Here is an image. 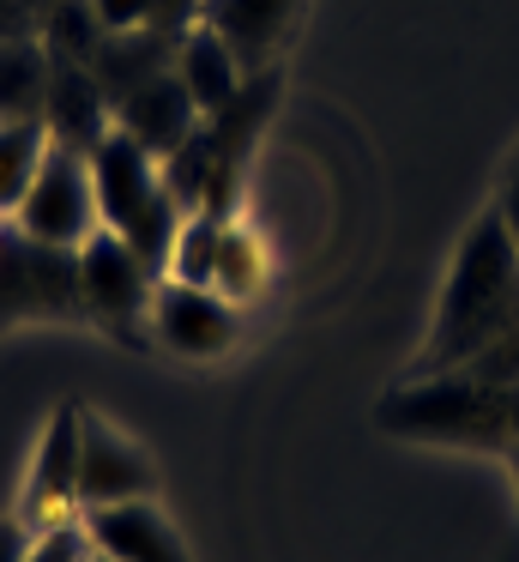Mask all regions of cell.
Instances as JSON below:
<instances>
[{"mask_svg": "<svg viewBox=\"0 0 519 562\" xmlns=\"http://www.w3.org/2000/svg\"><path fill=\"white\" fill-rule=\"evenodd\" d=\"M43 49L55 55V61H79V67H91L97 61V49L109 43V31L97 25V13H91V0H55L43 13Z\"/></svg>", "mask_w": 519, "mask_h": 562, "instance_id": "obj_18", "label": "cell"}, {"mask_svg": "<svg viewBox=\"0 0 519 562\" xmlns=\"http://www.w3.org/2000/svg\"><path fill=\"white\" fill-rule=\"evenodd\" d=\"M48 146H55V139H48L43 122H0V218H12L19 200L31 194Z\"/></svg>", "mask_w": 519, "mask_h": 562, "instance_id": "obj_17", "label": "cell"}, {"mask_svg": "<svg viewBox=\"0 0 519 562\" xmlns=\"http://www.w3.org/2000/svg\"><path fill=\"white\" fill-rule=\"evenodd\" d=\"M176 43L181 37H163V31H127V37H109L103 49H97V61H91L109 110H115L121 98H133L139 86H151L157 74H169V67H176Z\"/></svg>", "mask_w": 519, "mask_h": 562, "instance_id": "obj_14", "label": "cell"}, {"mask_svg": "<svg viewBox=\"0 0 519 562\" xmlns=\"http://www.w3.org/2000/svg\"><path fill=\"white\" fill-rule=\"evenodd\" d=\"M12 321H84L72 248H43L19 231L0 236V327Z\"/></svg>", "mask_w": 519, "mask_h": 562, "instance_id": "obj_5", "label": "cell"}, {"mask_svg": "<svg viewBox=\"0 0 519 562\" xmlns=\"http://www.w3.org/2000/svg\"><path fill=\"white\" fill-rule=\"evenodd\" d=\"M465 381H477V387H495V393H514L519 387V321L507 333H495L489 345H483L477 357H471L465 369H459Z\"/></svg>", "mask_w": 519, "mask_h": 562, "instance_id": "obj_20", "label": "cell"}, {"mask_svg": "<svg viewBox=\"0 0 519 562\" xmlns=\"http://www.w3.org/2000/svg\"><path fill=\"white\" fill-rule=\"evenodd\" d=\"M514 477H519V448H514Z\"/></svg>", "mask_w": 519, "mask_h": 562, "instance_id": "obj_29", "label": "cell"}, {"mask_svg": "<svg viewBox=\"0 0 519 562\" xmlns=\"http://www.w3.org/2000/svg\"><path fill=\"white\" fill-rule=\"evenodd\" d=\"M36 7H43V13H48V7H55V0H36Z\"/></svg>", "mask_w": 519, "mask_h": 562, "instance_id": "obj_30", "label": "cell"}, {"mask_svg": "<svg viewBox=\"0 0 519 562\" xmlns=\"http://www.w3.org/2000/svg\"><path fill=\"white\" fill-rule=\"evenodd\" d=\"M7 231H12V218H0V236H7Z\"/></svg>", "mask_w": 519, "mask_h": 562, "instance_id": "obj_28", "label": "cell"}, {"mask_svg": "<svg viewBox=\"0 0 519 562\" xmlns=\"http://www.w3.org/2000/svg\"><path fill=\"white\" fill-rule=\"evenodd\" d=\"M205 0H151V31H163V37H188L193 25H200Z\"/></svg>", "mask_w": 519, "mask_h": 562, "instance_id": "obj_23", "label": "cell"}, {"mask_svg": "<svg viewBox=\"0 0 519 562\" xmlns=\"http://www.w3.org/2000/svg\"><path fill=\"white\" fill-rule=\"evenodd\" d=\"M43 127H48V139L67 146V151H84V158L97 151V139L115 127V110H109V98H103V86H97L91 67L55 61L48 98H43Z\"/></svg>", "mask_w": 519, "mask_h": 562, "instance_id": "obj_10", "label": "cell"}, {"mask_svg": "<svg viewBox=\"0 0 519 562\" xmlns=\"http://www.w3.org/2000/svg\"><path fill=\"white\" fill-rule=\"evenodd\" d=\"M24 544H31V532H24L19 520H0V562H19Z\"/></svg>", "mask_w": 519, "mask_h": 562, "instance_id": "obj_26", "label": "cell"}, {"mask_svg": "<svg viewBox=\"0 0 519 562\" xmlns=\"http://www.w3.org/2000/svg\"><path fill=\"white\" fill-rule=\"evenodd\" d=\"M12 520L24 532H55V526H79L84 520V496H79V412L60 405L48 417V436L31 460V477H24V496Z\"/></svg>", "mask_w": 519, "mask_h": 562, "instance_id": "obj_7", "label": "cell"}, {"mask_svg": "<svg viewBox=\"0 0 519 562\" xmlns=\"http://www.w3.org/2000/svg\"><path fill=\"white\" fill-rule=\"evenodd\" d=\"M48 74H55V55L43 49V37L0 43V122H43Z\"/></svg>", "mask_w": 519, "mask_h": 562, "instance_id": "obj_15", "label": "cell"}, {"mask_svg": "<svg viewBox=\"0 0 519 562\" xmlns=\"http://www.w3.org/2000/svg\"><path fill=\"white\" fill-rule=\"evenodd\" d=\"M229 218H212V212H188L176 231V248H169L163 279L176 284H205L212 291V267H217V236H224Z\"/></svg>", "mask_w": 519, "mask_h": 562, "instance_id": "obj_19", "label": "cell"}, {"mask_svg": "<svg viewBox=\"0 0 519 562\" xmlns=\"http://www.w3.org/2000/svg\"><path fill=\"white\" fill-rule=\"evenodd\" d=\"M43 31V7L36 0H0V43H24Z\"/></svg>", "mask_w": 519, "mask_h": 562, "instance_id": "obj_24", "label": "cell"}, {"mask_svg": "<svg viewBox=\"0 0 519 562\" xmlns=\"http://www.w3.org/2000/svg\"><path fill=\"white\" fill-rule=\"evenodd\" d=\"M79 496L84 508H115V502H151L157 465L139 441H127L97 412H79Z\"/></svg>", "mask_w": 519, "mask_h": 562, "instance_id": "obj_8", "label": "cell"}, {"mask_svg": "<svg viewBox=\"0 0 519 562\" xmlns=\"http://www.w3.org/2000/svg\"><path fill=\"white\" fill-rule=\"evenodd\" d=\"M151 296H157V272L121 243L115 231H97L91 243L79 248V303L84 321L109 333L121 345H151L145 327H151Z\"/></svg>", "mask_w": 519, "mask_h": 562, "instance_id": "obj_3", "label": "cell"}, {"mask_svg": "<svg viewBox=\"0 0 519 562\" xmlns=\"http://www.w3.org/2000/svg\"><path fill=\"white\" fill-rule=\"evenodd\" d=\"M176 79L188 86V98L200 115H217L241 86H248V74H241V61L229 55V43L205 25H193L188 37L176 43Z\"/></svg>", "mask_w": 519, "mask_h": 562, "instance_id": "obj_13", "label": "cell"}, {"mask_svg": "<svg viewBox=\"0 0 519 562\" xmlns=\"http://www.w3.org/2000/svg\"><path fill=\"white\" fill-rule=\"evenodd\" d=\"M296 7L302 0H205L200 25L229 43L241 74H266L272 55L284 49V31H290V19H296Z\"/></svg>", "mask_w": 519, "mask_h": 562, "instance_id": "obj_11", "label": "cell"}, {"mask_svg": "<svg viewBox=\"0 0 519 562\" xmlns=\"http://www.w3.org/2000/svg\"><path fill=\"white\" fill-rule=\"evenodd\" d=\"M200 122H205V115L193 110V98H188V86L176 79V67H169V74H157L151 86H139L133 98L115 103V127L139 139L151 158H169V151H176Z\"/></svg>", "mask_w": 519, "mask_h": 562, "instance_id": "obj_12", "label": "cell"}, {"mask_svg": "<svg viewBox=\"0 0 519 562\" xmlns=\"http://www.w3.org/2000/svg\"><path fill=\"white\" fill-rule=\"evenodd\" d=\"M19 562H91V532H84V520L79 526H55V532H36Z\"/></svg>", "mask_w": 519, "mask_h": 562, "instance_id": "obj_21", "label": "cell"}, {"mask_svg": "<svg viewBox=\"0 0 519 562\" xmlns=\"http://www.w3.org/2000/svg\"><path fill=\"white\" fill-rule=\"evenodd\" d=\"M514 321H519V243L501 224V212H483L453 255V272H447V291H441V315H435V333L422 345L410 381L459 375Z\"/></svg>", "mask_w": 519, "mask_h": 562, "instance_id": "obj_1", "label": "cell"}, {"mask_svg": "<svg viewBox=\"0 0 519 562\" xmlns=\"http://www.w3.org/2000/svg\"><path fill=\"white\" fill-rule=\"evenodd\" d=\"M495 212H501V224L514 231V243H519V151L507 158V176H501V200H495Z\"/></svg>", "mask_w": 519, "mask_h": 562, "instance_id": "obj_25", "label": "cell"}, {"mask_svg": "<svg viewBox=\"0 0 519 562\" xmlns=\"http://www.w3.org/2000/svg\"><path fill=\"white\" fill-rule=\"evenodd\" d=\"M84 532L91 550L115 562H193L181 532L157 502H115V508H84Z\"/></svg>", "mask_w": 519, "mask_h": 562, "instance_id": "obj_9", "label": "cell"}, {"mask_svg": "<svg viewBox=\"0 0 519 562\" xmlns=\"http://www.w3.org/2000/svg\"><path fill=\"white\" fill-rule=\"evenodd\" d=\"M266 279H272V255H266V243L248 231V224L229 218L224 236H217V267H212V291L224 296V303L248 308L253 296H266Z\"/></svg>", "mask_w": 519, "mask_h": 562, "instance_id": "obj_16", "label": "cell"}, {"mask_svg": "<svg viewBox=\"0 0 519 562\" xmlns=\"http://www.w3.org/2000/svg\"><path fill=\"white\" fill-rule=\"evenodd\" d=\"M91 562H115V557H103V550H91Z\"/></svg>", "mask_w": 519, "mask_h": 562, "instance_id": "obj_27", "label": "cell"}, {"mask_svg": "<svg viewBox=\"0 0 519 562\" xmlns=\"http://www.w3.org/2000/svg\"><path fill=\"white\" fill-rule=\"evenodd\" d=\"M91 182H97V212H103V224L163 279L176 231H181V218H188V212L176 206V194L163 188V164H157L133 134L109 127L91 151Z\"/></svg>", "mask_w": 519, "mask_h": 562, "instance_id": "obj_2", "label": "cell"}, {"mask_svg": "<svg viewBox=\"0 0 519 562\" xmlns=\"http://www.w3.org/2000/svg\"><path fill=\"white\" fill-rule=\"evenodd\" d=\"M97 224H103V212H97L91 158H84V151H67V146H48L31 194L12 212V231L43 243V248H72V255H79L97 236Z\"/></svg>", "mask_w": 519, "mask_h": 562, "instance_id": "obj_4", "label": "cell"}, {"mask_svg": "<svg viewBox=\"0 0 519 562\" xmlns=\"http://www.w3.org/2000/svg\"><path fill=\"white\" fill-rule=\"evenodd\" d=\"M97 25L109 37H127V31H151V0H91Z\"/></svg>", "mask_w": 519, "mask_h": 562, "instance_id": "obj_22", "label": "cell"}, {"mask_svg": "<svg viewBox=\"0 0 519 562\" xmlns=\"http://www.w3.org/2000/svg\"><path fill=\"white\" fill-rule=\"evenodd\" d=\"M151 345H163L169 357H188V363H217L241 345V308L205 284L163 279L151 296Z\"/></svg>", "mask_w": 519, "mask_h": 562, "instance_id": "obj_6", "label": "cell"}]
</instances>
